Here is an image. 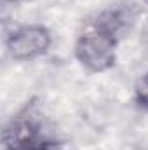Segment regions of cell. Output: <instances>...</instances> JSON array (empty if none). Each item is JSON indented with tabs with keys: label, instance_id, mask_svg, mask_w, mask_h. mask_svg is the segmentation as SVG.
<instances>
[{
	"label": "cell",
	"instance_id": "cell-3",
	"mask_svg": "<svg viewBox=\"0 0 148 150\" xmlns=\"http://www.w3.org/2000/svg\"><path fill=\"white\" fill-rule=\"evenodd\" d=\"M134 98L141 108H148V74L141 75L134 86Z\"/></svg>",
	"mask_w": 148,
	"mask_h": 150
},
{
	"label": "cell",
	"instance_id": "cell-4",
	"mask_svg": "<svg viewBox=\"0 0 148 150\" xmlns=\"http://www.w3.org/2000/svg\"><path fill=\"white\" fill-rule=\"evenodd\" d=\"M11 150H51V143L44 138H40L33 143H28V145H23V147H18V149H11Z\"/></svg>",
	"mask_w": 148,
	"mask_h": 150
},
{
	"label": "cell",
	"instance_id": "cell-2",
	"mask_svg": "<svg viewBox=\"0 0 148 150\" xmlns=\"http://www.w3.org/2000/svg\"><path fill=\"white\" fill-rule=\"evenodd\" d=\"M51 33L42 25H26L14 30L7 40L5 49L16 61H30L45 54L51 47Z\"/></svg>",
	"mask_w": 148,
	"mask_h": 150
},
{
	"label": "cell",
	"instance_id": "cell-5",
	"mask_svg": "<svg viewBox=\"0 0 148 150\" xmlns=\"http://www.w3.org/2000/svg\"><path fill=\"white\" fill-rule=\"evenodd\" d=\"M9 2H16V0H9Z\"/></svg>",
	"mask_w": 148,
	"mask_h": 150
},
{
	"label": "cell",
	"instance_id": "cell-1",
	"mask_svg": "<svg viewBox=\"0 0 148 150\" xmlns=\"http://www.w3.org/2000/svg\"><path fill=\"white\" fill-rule=\"evenodd\" d=\"M75 56L89 72H106L117 59V35L94 25L78 37L75 44Z\"/></svg>",
	"mask_w": 148,
	"mask_h": 150
}]
</instances>
